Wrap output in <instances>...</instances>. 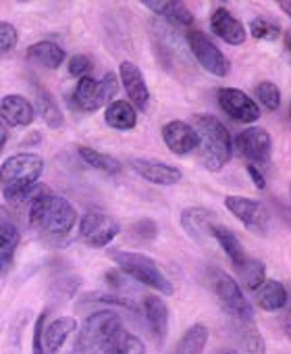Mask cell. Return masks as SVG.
I'll list each match as a JSON object with an SVG mask.
<instances>
[{
  "instance_id": "6da1fadb",
  "label": "cell",
  "mask_w": 291,
  "mask_h": 354,
  "mask_svg": "<svg viewBox=\"0 0 291 354\" xmlns=\"http://www.w3.org/2000/svg\"><path fill=\"white\" fill-rule=\"evenodd\" d=\"M77 223L75 207L59 196L42 188V192L30 203V225L50 236H67Z\"/></svg>"
},
{
  "instance_id": "7a4b0ae2",
  "label": "cell",
  "mask_w": 291,
  "mask_h": 354,
  "mask_svg": "<svg viewBox=\"0 0 291 354\" xmlns=\"http://www.w3.org/2000/svg\"><path fill=\"white\" fill-rule=\"evenodd\" d=\"M198 138V150L208 171H221L231 158V133L221 119L212 115H194L190 123Z\"/></svg>"
},
{
  "instance_id": "3957f363",
  "label": "cell",
  "mask_w": 291,
  "mask_h": 354,
  "mask_svg": "<svg viewBox=\"0 0 291 354\" xmlns=\"http://www.w3.org/2000/svg\"><path fill=\"white\" fill-rule=\"evenodd\" d=\"M106 257L125 275H129L137 283L148 286V288L161 292L163 296H173L175 294V288L169 281V277L161 271L159 263L154 259H150L148 254L133 252V250H123V248H106Z\"/></svg>"
},
{
  "instance_id": "277c9868",
  "label": "cell",
  "mask_w": 291,
  "mask_h": 354,
  "mask_svg": "<svg viewBox=\"0 0 291 354\" xmlns=\"http://www.w3.org/2000/svg\"><path fill=\"white\" fill-rule=\"evenodd\" d=\"M44 171V158L36 152H19L9 156L0 165V186H3L5 198H13L15 194L38 184Z\"/></svg>"
},
{
  "instance_id": "5b68a950",
  "label": "cell",
  "mask_w": 291,
  "mask_h": 354,
  "mask_svg": "<svg viewBox=\"0 0 291 354\" xmlns=\"http://www.w3.org/2000/svg\"><path fill=\"white\" fill-rule=\"evenodd\" d=\"M123 329L121 317L106 308L92 313L79 327L77 337H75V352L79 354H94V352H104L112 337Z\"/></svg>"
},
{
  "instance_id": "8992f818",
  "label": "cell",
  "mask_w": 291,
  "mask_h": 354,
  "mask_svg": "<svg viewBox=\"0 0 291 354\" xmlns=\"http://www.w3.org/2000/svg\"><path fill=\"white\" fill-rule=\"evenodd\" d=\"M208 281H210V288H212L214 296L223 304V308L235 321L254 323V308H252L250 300L243 296L241 286L229 273H225L221 269H210L208 271Z\"/></svg>"
},
{
  "instance_id": "52a82bcc",
  "label": "cell",
  "mask_w": 291,
  "mask_h": 354,
  "mask_svg": "<svg viewBox=\"0 0 291 354\" xmlns=\"http://www.w3.org/2000/svg\"><path fill=\"white\" fill-rule=\"evenodd\" d=\"M119 92V80L114 73H106L100 82L94 77H81L73 90V102L79 111L94 113L100 106L112 102Z\"/></svg>"
},
{
  "instance_id": "ba28073f",
  "label": "cell",
  "mask_w": 291,
  "mask_h": 354,
  "mask_svg": "<svg viewBox=\"0 0 291 354\" xmlns=\"http://www.w3.org/2000/svg\"><path fill=\"white\" fill-rule=\"evenodd\" d=\"M185 40H188V46H190L192 55L196 57L198 65L204 71H208V73H212L217 77H227L229 75V71H231L229 59L221 53V48L204 32L190 30Z\"/></svg>"
},
{
  "instance_id": "9c48e42d",
  "label": "cell",
  "mask_w": 291,
  "mask_h": 354,
  "mask_svg": "<svg viewBox=\"0 0 291 354\" xmlns=\"http://www.w3.org/2000/svg\"><path fill=\"white\" fill-rule=\"evenodd\" d=\"M119 223L104 211H88L79 221V238L92 248L108 246L119 236Z\"/></svg>"
},
{
  "instance_id": "30bf717a",
  "label": "cell",
  "mask_w": 291,
  "mask_h": 354,
  "mask_svg": "<svg viewBox=\"0 0 291 354\" xmlns=\"http://www.w3.org/2000/svg\"><path fill=\"white\" fill-rule=\"evenodd\" d=\"M225 207L237 221H241L254 234H266L270 230V213L260 201H252L245 196H227Z\"/></svg>"
},
{
  "instance_id": "8fae6325",
  "label": "cell",
  "mask_w": 291,
  "mask_h": 354,
  "mask_svg": "<svg viewBox=\"0 0 291 354\" xmlns=\"http://www.w3.org/2000/svg\"><path fill=\"white\" fill-rule=\"evenodd\" d=\"M235 148L254 167L256 165H266L270 160L272 140H270V133L264 127H248L235 138Z\"/></svg>"
},
{
  "instance_id": "7c38bea8",
  "label": "cell",
  "mask_w": 291,
  "mask_h": 354,
  "mask_svg": "<svg viewBox=\"0 0 291 354\" xmlns=\"http://www.w3.org/2000/svg\"><path fill=\"white\" fill-rule=\"evenodd\" d=\"M129 167L141 177V180L150 182L154 186H175L183 180V173L179 167L169 165L165 160H157V158H131Z\"/></svg>"
},
{
  "instance_id": "4fadbf2b",
  "label": "cell",
  "mask_w": 291,
  "mask_h": 354,
  "mask_svg": "<svg viewBox=\"0 0 291 354\" xmlns=\"http://www.w3.org/2000/svg\"><path fill=\"white\" fill-rule=\"evenodd\" d=\"M219 104L231 119L239 123H254L260 119V106L256 104V100L237 88H221Z\"/></svg>"
},
{
  "instance_id": "5bb4252c",
  "label": "cell",
  "mask_w": 291,
  "mask_h": 354,
  "mask_svg": "<svg viewBox=\"0 0 291 354\" xmlns=\"http://www.w3.org/2000/svg\"><path fill=\"white\" fill-rule=\"evenodd\" d=\"M119 77L123 82V88L129 96V104L135 109V111H146L150 104V90H148V84L143 80V73L141 69L131 63V61H123L121 67H119Z\"/></svg>"
},
{
  "instance_id": "9a60e30c",
  "label": "cell",
  "mask_w": 291,
  "mask_h": 354,
  "mask_svg": "<svg viewBox=\"0 0 291 354\" xmlns=\"http://www.w3.org/2000/svg\"><path fill=\"white\" fill-rule=\"evenodd\" d=\"M163 140H165L167 148L177 156H185L192 150H196V146H198L194 127L188 121H179V119L163 125Z\"/></svg>"
},
{
  "instance_id": "2e32d148",
  "label": "cell",
  "mask_w": 291,
  "mask_h": 354,
  "mask_svg": "<svg viewBox=\"0 0 291 354\" xmlns=\"http://www.w3.org/2000/svg\"><path fill=\"white\" fill-rule=\"evenodd\" d=\"M0 117L11 127H30L34 123V104L21 94H9L0 100Z\"/></svg>"
},
{
  "instance_id": "e0dca14e",
  "label": "cell",
  "mask_w": 291,
  "mask_h": 354,
  "mask_svg": "<svg viewBox=\"0 0 291 354\" xmlns=\"http://www.w3.org/2000/svg\"><path fill=\"white\" fill-rule=\"evenodd\" d=\"M210 28H212V32L221 38V40H225L227 44H231V46H239V44H243L245 42V38H248V32H245V26L239 21V19H235L227 9H217V11H212V15H210Z\"/></svg>"
},
{
  "instance_id": "ac0fdd59",
  "label": "cell",
  "mask_w": 291,
  "mask_h": 354,
  "mask_svg": "<svg viewBox=\"0 0 291 354\" xmlns=\"http://www.w3.org/2000/svg\"><path fill=\"white\" fill-rule=\"evenodd\" d=\"M214 225V213L204 207H188L181 213V227L183 232L196 240V242H206L210 238V230Z\"/></svg>"
},
{
  "instance_id": "d6986e66",
  "label": "cell",
  "mask_w": 291,
  "mask_h": 354,
  "mask_svg": "<svg viewBox=\"0 0 291 354\" xmlns=\"http://www.w3.org/2000/svg\"><path fill=\"white\" fill-rule=\"evenodd\" d=\"M143 313H146V319H148L150 331L163 344L167 339V333H169V306L159 296H146L143 298Z\"/></svg>"
},
{
  "instance_id": "ffe728a7",
  "label": "cell",
  "mask_w": 291,
  "mask_h": 354,
  "mask_svg": "<svg viewBox=\"0 0 291 354\" xmlns=\"http://www.w3.org/2000/svg\"><path fill=\"white\" fill-rule=\"evenodd\" d=\"M75 329H77V321L73 317H59L52 323L44 325L42 339H44L46 354H57Z\"/></svg>"
},
{
  "instance_id": "44dd1931",
  "label": "cell",
  "mask_w": 291,
  "mask_h": 354,
  "mask_svg": "<svg viewBox=\"0 0 291 354\" xmlns=\"http://www.w3.org/2000/svg\"><path fill=\"white\" fill-rule=\"evenodd\" d=\"M104 123L117 131H131L137 125V111L127 100H112L106 104Z\"/></svg>"
},
{
  "instance_id": "7402d4cb",
  "label": "cell",
  "mask_w": 291,
  "mask_h": 354,
  "mask_svg": "<svg viewBox=\"0 0 291 354\" xmlns=\"http://www.w3.org/2000/svg\"><path fill=\"white\" fill-rule=\"evenodd\" d=\"M28 61L38 65V67H44V69H59L65 61V50L54 44V42H48V40H42V42H36L28 48Z\"/></svg>"
},
{
  "instance_id": "603a6c76",
  "label": "cell",
  "mask_w": 291,
  "mask_h": 354,
  "mask_svg": "<svg viewBox=\"0 0 291 354\" xmlns=\"http://www.w3.org/2000/svg\"><path fill=\"white\" fill-rule=\"evenodd\" d=\"M256 304L266 313H277L287 304V290L279 279H264L256 290Z\"/></svg>"
},
{
  "instance_id": "cb8c5ba5",
  "label": "cell",
  "mask_w": 291,
  "mask_h": 354,
  "mask_svg": "<svg viewBox=\"0 0 291 354\" xmlns=\"http://www.w3.org/2000/svg\"><path fill=\"white\" fill-rule=\"evenodd\" d=\"M146 9L154 11L157 15L169 19L171 24L179 28H192L194 26V15L185 7V3H169V0H161V3H143Z\"/></svg>"
},
{
  "instance_id": "d4e9b609",
  "label": "cell",
  "mask_w": 291,
  "mask_h": 354,
  "mask_svg": "<svg viewBox=\"0 0 291 354\" xmlns=\"http://www.w3.org/2000/svg\"><path fill=\"white\" fill-rule=\"evenodd\" d=\"M34 111H38V115L44 119V123H46L50 129H59V127H63V123H65L63 113H61L57 100H54L52 94H50L46 88H42V86H36V109H34Z\"/></svg>"
},
{
  "instance_id": "484cf974",
  "label": "cell",
  "mask_w": 291,
  "mask_h": 354,
  "mask_svg": "<svg viewBox=\"0 0 291 354\" xmlns=\"http://www.w3.org/2000/svg\"><path fill=\"white\" fill-rule=\"evenodd\" d=\"M210 236H214V240L221 244V248L225 250V254L231 259V263H233L235 267L243 265V261L248 259V257H245V250H243L239 238H237L229 227H225V225H212Z\"/></svg>"
},
{
  "instance_id": "4316f807",
  "label": "cell",
  "mask_w": 291,
  "mask_h": 354,
  "mask_svg": "<svg viewBox=\"0 0 291 354\" xmlns=\"http://www.w3.org/2000/svg\"><path fill=\"white\" fill-rule=\"evenodd\" d=\"M206 342H208V327L202 323H196L183 333V337L179 339L175 348V354H202Z\"/></svg>"
},
{
  "instance_id": "83f0119b",
  "label": "cell",
  "mask_w": 291,
  "mask_h": 354,
  "mask_svg": "<svg viewBox=\"0 0 291 354\" xmlns=\"http://www.w3.org/2000/svg\"><path fill=\"white\" fill-rule=\"evenodd\" d=\"M77 154L86 160V165H90L92 169L96 171H102V173H108V175H114L121 171V162L110 156V154H104V152H98L96 148H90V146H79L77 148Z\"/></svg>"
},
{
  "instance_id": "f1b7e54d",
  "label": "cell",
  "mask_w": 291,
  "mask_h": 354,
  "mask_svg": "<svg viewBox=\"0 0 291 354\" xmlns=\"http://www.w3.org/2000/svg\"><path fill=\"white\" fill-rule=\"evenodd\" d=\"M235 269L239 271L241 283H243L245 290H250V292H256V290L262 286V281L266 279V267H264V263H260V261L245 259L243 265H239V267H235Z\"/></svg>"
},
{
  "instance_id": "f546056e",
  "label": "cell",
  "mask_w": 291,
  "mask_h": 354,
  "mask_svg": "<svg viewBox=\"0 0 291 354\" xmlns=\"http://www.w3.org/2000/svg\"><path fill=\"white\" fill-rule=\"evenodd\" d=\"M104 354H146V346L143 342L127 331H119L112 342L108 344V348L104 350Z\"/></svg>"
},
{
  "instance_id": "4dcf8cb0",
  "label": "cell",
  "mask_w": 291,
  "mask_h": 354,
  "mask_svg": "<svg viewBox=\"0 0 291 354\" xmlns=\"http://www.w3.org/2000/svg\"><path fill=\"white\" fill-rule=\"evenodd\" d=\"M237 337H239V344L243 346L245 354H266V344L254 323L237 321Z\"/></svg>"
},
{
  "instance_id": "1f68e13d",
  "label": "cell",
  "mask_w": 291,
  "mask_h": 354,
  "mask_svg": "<svg viewBox=\"0 0 291 354\" xmlns=\"http://www.w3.org/2000/svg\"><path fill=\"white\" fill-rule=\"evenodd\" d=\"M254 96L258 98V102L266 109V111H277L281 106V90L277 84L272 82H260L254 88ZM256 102V104H258Z\"/></svg>"
},
{
  "instance_id": "d6a6232c",
  "label": "cell",
  "mask_w": 291,
  "mask_h": 354,
  "mask_svg": "<svg viewBox=\"0 0 291 354\" xmlns=\"http://www.w3.org/2000/svg\"><path fill=\"white\" fill-rule=\"evenodd\" d=\"M248 32L256 38V40H266V42H274L281 38V28L264 17H254L248 26Z\"/></svg>"
},
{
  "instance_id": "836d02e7",
  "label": "cell",
  "mask_w": 291,
  "mask_h": 354,
  "mask_svg": "<svg viewBox=\"0 0 291 354\" xmlns=\"http://www.w3.org/2000/svg\"><path fill=\"white\" fill-rule=\"evenodd\" d=\"M19 42L17 28L9 21H0V57L11 53Z\"/></svg>"
},
{
  "instance_id": "e575fe53",
  "label": "cell",
  "mask_w": 291,
  "mask_h": 354,
  "mask_svg": "<svg viewBox=\"0 0 291 354\" xmlns=\"http://www.w3.org/2000/svg\"><path fill=\"white\" fill-rule=\"evenodd\" d=\"M131 234L141 242H152L159 236V225L152 219H139L131 225Z\"/></svg>"
},
{
  "instance_id": "d590c367",
  "label": "cell",
  "mask_w": 291,
  "mask_h": 354,
  "mask_svg": "<svg viewBox=\"0 0 291 354\" xmlns=\"http://www.w3.org/2000/svg\"><path fill=\"white\" fill-rule=\"evenodd\" d=\"M0 238H9V240H19V232H17V223L11 215V211L7 207L0 205Z\"/></svg>"
},
{
  "instance_id": "8d00e7d4",
  "label": "cell",
  "mask_w": 291,
  "mask_h": 354,
  "mask_svg": "<svg viewBox=\"0 0 291 354\" xmlns=\"http://www.w3.org/2000/svg\"><path fill=\"white\" fill-rule=\"evenodd\" d=\"M15 248H17L15 240L0 238V275H5L11 269L13 259H15Z\"/></svg>"
},
{
  "instance_id": "74e56055",
  "label": "cell",
  "mask_w": 291,
  "mask_h": 354,
  "mask_svg": "<svg viewBox=\"0 0 291 354\" xmlns=\"http://www.w3.org/2000/svg\"><path fill=\"white\" fill-rule=\"evenodd\" d=\"M92 69H94V65H92V61L86 55H75V57L69 59V75H73L77 80L90 77Z\"/></svg>"
},
{
  "instance_id": "f35d334b",
  "label": "cell",
  "mask_w": 291,
  "mask_h": 354,
  "mask_svg": "<svg viewBox=\"0 0 291 354\" xmlns=\"http://www.w3.org/2000/svg\"><path fill=\"white\" fill-rule=\"evenodd\" d=\"M88 302H106V304H119L123 308H131L137 310V306L129 300V298H121V296H112V294H88L86 296Z\"/></svg>"
},
{
  "instance_id": "ab89813d",
  "label": "cell",
  "mask_w": 291,
  "mask_h": 354,
  "mask_svg": "<svg viewBox=\"0 0 291 354\" xmlns=\"http://www.w3.org/2000/svg\"><path fill=\"white\" fill-rule=\"evenodd\" d=\"M44 325H46V310H44V313L38 317V321H36V327H34V354H46L44 339H42Z\"/></svg>"
},
{
  "instance_id": "60d3db41",
  "label": "cell",
  "mask_w": 291,
  "mask_h": 354,
  "mask_svg": "<svg viewBox=\"0 0 291 354\" xmlns=\"http://www.w3.org/2000/svg\"><path fill=\"white\" fill-rule=\"evenodd\" d=\"M245 169H248V173H250V177H252L254 186H256L258 190H264V188H266V177L262 175V171H260L258 167H254V165H248Z\"/></svg>"
},
{
  "instance_id": "b9f144b4",
  "label": "cell",
  "mask_w": 291,
  "mask_h": 354,
  "mask_svg": "<svg viewBox=\"0 0 291 354\" xmlns=\"http://www.w3.org/2000/svg\"><path fill=\"white\" fill-rule=\"evenodd\" d=\"M217 354H239L237 350H233V348H221Z\"/></svg>"
},
{
  "instance_id": "7bdbcfd3",
  "label": "cell",
  "mask_w": 291,
  "mask_h": 354,
  "mask_svg": "<svg viewBox=\"0 0 291 354\" xmlns=\"http://www.w3.org/2000/svg\"><path fill=\"white\" fill-rule=\"evenodd\" d=\"M5 140H7V133L3 131V127H0V150H3V144H5Z\"/></svg>"
},
{
  "instance_id": "ee69618b",
  "label": "cell",
  "mask_w": 291,
  "mask_h": 354,
  "mask_svg": "<svg viewBox=\"0 0 291 354\" xmlns=\"http://www.w3.org/2000/svg\"><path fill=\"white\" fill-rule=\"evenodd\" d=\"M279 7H281V9H283V11H285L287 15H289V11H291V5H289V3H281Z\"/></svg>"
}]
</instances>
